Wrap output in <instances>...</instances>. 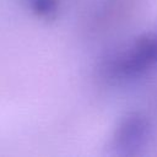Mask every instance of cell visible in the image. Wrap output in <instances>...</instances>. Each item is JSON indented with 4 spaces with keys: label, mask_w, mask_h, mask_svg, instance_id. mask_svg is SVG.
I'll use <instances>...</instances> for the list:
<instances>
[{
    "label": "cell",
    "mask_w": 157,
    "mask_h": 157,
    "mask_svg": "<svg viewBox=\"0 0 157 157\" xmlns=\"http://www.w3.org/2000/svg\"><path fill=\"white\" fill-rule=\"evenodd\" d=\"M29 4L33 11L44 18H52L56 13V0H29Z\"/></svg>",
    "instance_id": "3"
},
{
    "label": "cell",
    "mask_w": 157,
    "mask_h": 157,
    "mask_svg": "<svg viewBox=\"0 0 157 157\" xmlns=\"http://www.w3.org/2000/svg\"><path fill=\"white\" fill-rule=\"evenodd\" d=\"M141 135V125L137 120H129L126 121L120 131L119 136L117 137V146L119 147H128L131 145H135L137 139Z\"/></svg>",
    "instance_id": "2"
},
{
    "label": "cell",
    "mask_w": 157,
    "mask_h": 157,
    "mask_svg": "<svg viewBox=\"0 0 157 157\" xmlns=\"http://www.w3.org/2000/svg\"><path fill=\"white\" fill-rule=\"evenodd\" d=\"M157 64V31L148 33L120 53L110 64L109 71L114 77L130 78Z\"/></svg>",
    "instance_id": "1"
}]
</instances>
